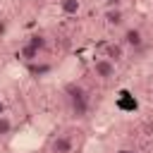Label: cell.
<instances>
[{"mask_svg": "<svg viewBox=\"0 0 153 153\" xmlns=\"http://www.w3.org/2000/svg\"><path fill=\"white\" fill-rule=\"evenodd\" d=\"M60 10L62 14H76L81 10V0H60Z\"/></svg>", "mask_w": 153, "mask_h": 153, "instance_id": "cell-9", "label": "cell"}, {"mask_svg": "<svg viewBox=\"0 0 153 153\" xmlns=\"http://www.w3.org/2000/svg\"><path fill=\"white\" fill-rule=\"evenodd\" d=\"M103 19H105V24H108L110 29H120V26H124L127 14H124V10H122V7H115V10H105Z\"/></svg>", "mask_w": 153, "mask_h": 153, "instance_id": "cell-6", "label": "cell"}, {"mask_svg": "<svg viewBox=\"0 0 153 153\" xmlns=\"http://www.w3.org/2000/svg\"><path fill=\"white\" fill-rule=\"evenodd\" d=\"M65 96H67V103H69V110H72L74 117L81 120V117L88 115V96H86V91H84L81 86L69 84V86L65 88Z\"/></svg>", "mask_w": 153, "mask_h": 153, "instance_id": "cell-1", "label": "cell"}, {"mask_svg": "<svg viewBox=\"0 0 153 153\" xmlns=\"http://www.w3.org/2000/svg\"><path fill=\"white\" fill-rule=\"evenodd\" d=\"M5 33H7V22H5V19H0V38H2Z\"/></svg>", "mask_w": 153, "mask_h": 153, "instance_id": "cell-13", "label": "cell"}, {"mask_svg": "<svg viewBox=\"0 0 153 153\" xmlns=\"http://www.w3.org/2000/svg\"><path fill=\"white\" fill-rule=\"evenodd\" d=\"M93 74H96L98 79L108 81V79H112V76L117 74V65L110 62L108 57H98V60H93Z\"/></svg>", "mask_w": 153, "mask_h": 153, "instance_id": "cell-3", "label": "cell"}, {"mask_svg": "<svg viewBox=\"0 0 153 153\" xmlns=\"http://www.w3.org/2000/svg\"><path fill=\"white\" fill-rule=\"evenodd\" d=\"M115 7H122V0H105V10H115Z\"/></svg>", "mask_w": 153, "mask_h": 153, "instance_id": "cell-12", "label": "cell"}, {"mask_svg": "<svg viewBox=\"0 0 153 153\" xmlns=\"http://www.w3.org/2000/svg\"><path fill=\"white\" fill-rule=\"evenodd\" d=\"M72 148H74V141L67 134H55L50 141V153H72Z\"/></svg>", "mask_w": 153, "mask_h": 153, "instance_id": "cell-5", "label": "cell"}, {"mask_svg": "<svg viewBox=\"0 0 153 153\" xmlns=\"http://www.w3.org/2000/svg\"><path fill=\"white\" fill-rule=\"evenodd\" d=\"M124 48H129V50H141L143 48V43H146V38H143V33H141V29H136V26H129V29H124V33H122V41H120Z\"/></svg>", "mask_w": 153, "mask_h": 153, "instance_id": "cell-2", "label": "cell"}, {"mask_svg": "<svg viewBox=\"0 0 153 153\" xmlns=\"http://www.w3.org/2000/svg\"><path fill=\"white\" fill-rule=\"evenodd\" d=\"M12 120H10V115H0V139H5V136H10L12 134Z\"/></svg>", "mask_w": 153, "mask_h": 153, "instance_id": "cell-10", "label": "cell"}, {"mask_svg": "<svg viewBox=\"0 0 153 153\" xmlns=\"http://www.w3.org/2000/svg\"><path fill=\"white\" fill-rule=\"evenodd\" d=\"M0 115H5V100L0 98Z\"/></svg>", "mask_w": 153, "mask_h": 153, "instance_id": "cell-15", "label": "cell"}, {"mask_svg": "<svg viewBox=\"0 0 153 153\" xmlns=\"http://www.w3.org/2000/svg\"><path fill=\"white\" fill-rule=\"evenodd\" d=\"M26 43H31L33 48H38L41 53L45 50V38H43L41 33H33V36H29V38H26Z\"/></svg>", "mask_w": 153, "mask_h": 153, "instance_id": "cell-11", "label": "cell"}, {"mask_svg": "<svg viewBox=\"0 0 153 153\" xmlns=\"http://www.w3.org/2000/svg\"><path fill=\"white\" fill-rule=\"evenodd\" d=\"M26 67H29V72H31L36 79H38V76H45V74H50V69H53L48 62H33V65H26Z\"/></svg>", "mask_w": 153, "mask_h": 153, "instance_id": "cell-8", "label": "cell"}, {"mask_svg": "<svg viewBox=\"0 0 153 153\" xmlns=\"http://www.w3.org/2000/svg\"><path fill=\"white\" fill-rule=\"evenodd\" d=\"M17 57H19L24 65H33V62H38V60H41V50H38V48H33L31 43H24V45L17 50Z\"/></svg>", "mask_w": 153, "mask_h": 153, "instance_id": "cell-7", "label": "cell"}, {"mask_svg": "<svg viewBox=\"0 0 153 153\" xmlns=\"http://www.w3.org/2000/svg\"><path fill=\"white\" fill-rule=\"evenodd\" d=\"M117 153H136V151H134V148H120Z\"/></svg>", "mask_w": 153, "mask_h": 153, "instance_id": "cell-14", "label": "cell"}, {"mask_svg": "<svg viewBox=\"0 0 153 153\" xmlns=\"http://www.w3.org/2000/svg\"><path fill=\"white\" fill-rule=\"evenodd\" d=\"M124 55H127V48L120 43V41H110V43H105V50H103V57H108L110 62H122L124 60Z\"/></svg>", "mask_w": 153, "mask_h": 153, "instance_id": "cell-4", "label": "cell"}]
</instances>
